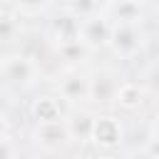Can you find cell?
<instances>
[{"mask_svg": "<svg viewBox=\"0 0 159 159\" xmlns=\"http://www.w3.org/2000/svg\"><path fill=\"white\" fill-rule=\"evenodd\" d=\"M107 47L119 60H137L147 47V35H144L142 25L112 22V35H109V45Z\"/></svg>", "mask_w": 159, "mask_h": 159, "instance_id": "cell-1", "label": "cell"}, {"mask_svg": "<svg viewBox=\"0 0 159 159\" xmlns=\"http://www.w3.org/2000/svg\"><path fill=\"white\" fill-rule=\"evenodd\" d=\"M40 65L37 60H32L30 55L15 52V55H5L0 57V77L2 82L12 84V87H32L40 80Z\"/></svg>", "mask_w": 159, "mask_h": 159, "instance_id": "cell-2", "label": "cell"}, {"mask_svg": "<svg viewBox=\"0 0 159 159\" xmlns=\"http://www.w3.org/2000/svg\"><path fill=\"white\" fill-rule=\"evenodd\" d=\"M92 147H97L99 152H114L117 147H122L124 142V124L117 114H97L94 124H92V134H89Z\"/></svg>", "mask_w": 159, "mask_h": 159, "instance_id": "cell-3", "label": "cell"}, {"mask_svg": "<svg viewBox=\"0 0 159 159\" xmlns=\"http://www.w3.org/2000/svg\"><path fill=\"white\" fill-rule=\"evenodd\" d=\"M109 35H112V22L104 12H94L82 17L80 22V42L84 45L87 52H97L104 50L109 45Z\"/></svg>", "mask_w": 159, "mask_h": 159, "instance_id": "cell-4", "label": "cell"}, {"mask_svg": "<svg viewBox=\"0 0 159 159\" xmlns=\"http://www.w3.org/2000/svg\"><path fill=\"white\" fill-rule=\"evenodd\" d=\"M57 94L67 107H80L89 102V75L80 70H70L57 82Z\"/></svg>", "mask_w": 159, "mask_h": 159, "instance_id": "cell-5", "label": "cell"}, {"mask_svg": "<svg viewBox=\"0 0 159 159\" xmlns=\"http://www.w3.org/2000/svg\"><path fill=\"white\" fill-rule=\"evenodd\" d=\"M32 142L45 152V154H57L70 144V134L62 122H47V124H35L32 129Z\"/></svg>", "mask_w": 159, "mask_h": 159, "instance_id": "cell-6", "label": "cell"}, {"mask_svg": "<svg viewBox=\"0 0 159 159\" xmlns=\"http://www.w3.org/2000/svg\"><path fill=\"white\" fill-rule=\"evenodd\" d=\"M30 117L35 119V124L62 122L67 117V104L60 99V94H40L30 104Z\"/></svg>", "mask_w": 159, "mask_h": 159, "instance_id": "cell-7", "label": "cell"}, {"mask_svg": "<svg viewBox=\"0 0 159 159\" xmlns=\"http://www.w3.org/2000/svg\"><path fill=\"white\" fill-rule=\"evenodd\" d=\"M119 84H122L119 75L114 70H107V67L89 75V102H97V104L114 102V94H117Z\"/></svg>", "mask_w": 159, "mask_h": 159, "instance_id": "cell-8", "label": "cell"}, {"mask_svg": "<svg viewBox=\"0 0 159 159\" xmlns=\"http://www.w3.org/2000/svg\"><path fill=\"white\" fill-rule=\"evenodd\" d=\"M109 22H124V25H142L144 5L142 0H107L102 10Z\"/></svg>", "mask_w": 159, "mask_h": 159, "instance_id": "cell-9", "label": "cell"}, {"mask_svg": "<svg viewBox=\"0 0 159 159\" xmlns=\"http://www.w3.org/2000/svg\"><path fill=\"white\" fill-rule=\"evenodd\" d=\"M144 97H147L144 84L132 82V80H122V84L117 87V94H114V104L124 112H134L144 104Z\"/></svg>", "mask_w": 159, "mask_h": 159, "instance_id": "cell-10", "label": "cell"}, {"mask_svg": "<svg viewBox=\"0 0 159 159\" xmlns=\"http://www.w3.org/2000/svg\"><path fill=\"white\" fill-rule=\"evenodd\" d=\"M92 124H94V114H89L87 109L72 112V114H67V117H65V127H67L70 142H77V144H84V142H89Z\"/></svg>", "mask_w": 159, "mask_h": 159, "instance_id": "cell-11", "label": "cell"}, {"mask_svg": "<svg viewBox=\"0 0 159 159\" xmlns=\"http://www.w3.org/2000/svg\"><path fill=\"white\" fill-rule=\"evenodd\" d=\"M80 17L65 12L52 22V40L55 45H65V42H77L80 40Z\"/></svg>", "mask_w": 159, "mask_h": 159, "instance_id": "cell-12", "label": "cell"}, {"mask_svg": "<svg viewBox=\"0 0 159 159\" xmlns=\"http://www.w3.org/2000/svg\"><path fill=\"white\" fill-rule=\"evenodd\" d=\"M52 0H12V7L17 15L22 17H37V15H45L50 10Z\"/></svg>", "mask_w": 159, "mask_h": 159, "instance_id": "cell-13", "label": "cell"}, {"mask_svg": "<svg viewBox=\"0 0 159 159\" xmlns=\"http://www.w3.org/2000/svg\"><path fill=\"white\" fill-rule=\"evenodd\" d=\"M55 50H57V57L60 60H65V62H70V65H77L84 55H87V50H84V45L77 40V42H65V45H55Z\"/></svg>", "mask_w": 159, "mask_h": 159, "instance_id": "cell-14", "label": "cell"}, {"mask_svg": "<svg viewBox=\"0 0 159 159\" xmlns=\"http://www.w3.org/2000/svg\"><path fill=\"white\" fill-rule=\"evenodd\" d=\"M17 35H20V20H17V15L2 12L0 15V42H12Z\"/></svg>", "mask_w": 159, "mask_h": 159, "instance_id": "cell-15", "label": "cell"}, {"mask_svg": "<svg viewBox=\"0 0 159 159\" xmlns=\"http://www.w3.org/2000/svg\"><path fill=\"white\" fill-rule=\"evenodd\" d=\"M67 12L82 20V17H87V15L99 12V2H97V0H67Z\"/></svg>", "mask_w": 159, "mask_h": 159, "instance_id": "cell-16", "label": "cell"}, {"mask_svg": "<svg viewBox=\"0 0 159 159\" xmlns=\"http://www.w3.org/2000/svg\"><path fill=\"white\" fill-rule=\"evenodd\" d=\"M0 159H17V144L10 139V134L0 137Z\"/></svg>", "mask_w": 159, "mask_h": 159, "instance_id": "cell-17", "label": "cell"}, {"mask_svg": "<svg viewBox=\"0 0 159 159\" xmlns=\"http://www.w3.org/2000/svg\"><path fill=\"white\" fill-rule=\"evenodd\" d=\"M149 92H154V94H159V65H154L152 70H149V75H147V84H144Z\"/></svg>", "mask_w": 159, "mask_h": 159, "instance_id": "cell-18", "label": "cell"}, {"mask_svg": "<svg viewBox=\"0 0 159 159\" xmlns=\"http://www.w3.org/2000/svg\"><path fill=\"white\" fill-rule=\"evenodd\" d=\"M10 132V122H7V114H0V137H5Z\"/></svg>", "mask_w": 159, "mask_h": 159, "instance_id": "cell-19", "label": "cell"}, {"mask_svg": "<svg viewBox=\"0 0 159 159\" xmlns=\"http://www.w3.org/2000/svg\"><path fill=\"white\" fill-rule=\"evenodd\" d=\"M149 139H152V142H159V119L152 124V137H149Z\"/></svg>", "mask_w": 159, "mask_h": 159, "instance_id": "cell-20", "label": "cell"}, {"mask_svg": "<svg viewBox=\"0 0 159 159\" xmlns=\"http://www.w3.org/2000/svg\"><path fill=\"white\" fill-rule=\"evenodd\" d=\"M7 112V99H5V94L0 92V114H5Z\"/></svg>", "mask_w": 159, "mask_h": 159, "instance_id": "cell-21", "label": "cell"}, {"mask_svg": "<svg viewBox=\"0 0 159 159\" xmlns=\"http://www.w3.org/2000/svg\"><path fill=\"white\" fill-rule=\"evenodd\" d=\"M97 159H119V157H117V154H112V152H107V154H99Z\"/></svg>", "mask_w": 159, "mask_h": 159, "instance_id": "cell-22", "label": "cell"}, {"mask_svg": "<svg viewBox=\"0 0 159 159\" xmlns=\"http://www.w3.org/2000/svg\"><path fill=\"white\" fill-rule=\"evenodd\" d=\"M57 159H80L77 154H65V157H57Z\"/></svg>", "mask_w": 159, "mask_h": 159, "instance_id": "cell-23", "label": "cell"}]
</instances>
